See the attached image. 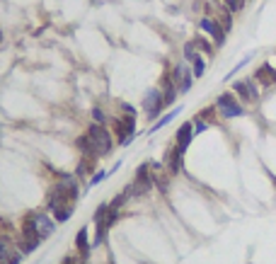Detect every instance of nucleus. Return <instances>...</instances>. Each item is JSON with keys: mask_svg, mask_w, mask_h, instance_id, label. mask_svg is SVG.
I'll use <instances>...</instances> for the list:
<instances>
[{"mask_svg": "<svg viewBox=\"0 0 276 264\" xmlns=\"http://www.w3.org/2000/svg\"><path fill=\"white\" fill-rule=\"evenodd\" d=\"M78 197H80V187H78V177L73 175H63L56 182L54 192L49 194L46 199V208L49 213L58 208V206H75L78 204Z\"/></svg>", "mask_w": 276, "mask_h": 264, "instance_id": "nucleus-1", "label": "nucleus"}, {"mask_svg": "<svg viewBox=\"0 0 276 264\" xmlns=\"http://www.w3.org/2000/svg\"><path fill=\"white\" fill-rule=\"evenodd\" d=\"M87 138H90V143L95 148V155L97 158H104V155H109L111 148H114V138H111V131L104 126V124H90L87 126Z\"/></svg>", "mask_w": 276, "mask_h": 264, "instance_id": "nucleus-2", "label": "nucleus"}, {"mask_svg": "<svg viewBox=\"0 0 276 264\" xmlns=\"http://www.w3.org/2000/svg\"><path fill=\"white\" fill-rule=\"evenodd\" d=\"M111 124H114V133H116L119 146H129L136 138V117L134 114H121V117L111 119Z\"/></svg>", "mask_w": 276, "mask_h": 264, "instance_id": "nucleus-3", "label": "nucleus"}, {"mask_svg": "<svg viewBox=\"0 0 276 264\" xmlns=\"http://www.w3.org/2000/svg\"><path fill=\"white\" fill-rule=\"evenodd\" d=\"M140 107H143V112H145V117L150 119H160L163 114V109H165V102H163V90L160 88H148L145 90V95H143V99H140Z\"/></svg>", "mask_w": 276, "mask_h": 264, "instance_id": "nucleus-4", "label": "nucleus"}, {"mask_svg": "<svg viewBox=\"0 0 276 264\" xmlns=\"http://www.w3.org/2000/svg\"><path fill=\"white\" fill-rule=\"evenodd\" d=\"M216 109L221 112L223 119H238L245 114V107L240 104V99L233 95V90L230 92H221L218 97H216Z\"/></svg>", "mask_w": 276, "mask_h": 264, "instance_id": "nucleus-5", "label": "nucleus"}, {"mask_svg": "<svg viewBox=\"0 0 276 264\" xmlns=\"http://www.w3.org/2000/svg\"><path fill=\"white\" fill-rule=\"evenodd\" d=\"M170 75H172L174 85H177V90H179V95H187V92L194 88V80H196V78H194L192 66H189L187 61H177V63L172 66Z\"/></svg>", "mask_w": 276, "mask_h": 264, "instance_id": "nucleus-6", "label": "nucleus"}, {"mask_svg": "<svg viewBox=\"0 0 276 264\" xmlns=\"http://www.w3.org/2000/svg\"><path fill=\"white\" fill-rule=\"evenodd\" d=\"M199 30H201V34H206L216 46H223L225 39H228V34H225V30L221 27V22H218L216 17H208V15H204V17L199 20Z\"/></svg>", "mask_w": 276, "mask_h": 264, "instance_id": "nucleus-7", "label": "nucleus"}, {"mask_svg": "<svg viewBox=\"0 0 276 264\" xmlns=\"http://www.w3.org/2000/svg\"><path fill=\"white\" fill-rule=\"evenodd\" d=\"M233 95L240 97L242 102H257L259 99V88L254 83V78H247V80H235L233 83Z\"/></svg>", "mask_w": 276, "mask_h": 264, "instance_id": "nucleus-8", "label": "nucleus"}, {"mask_svg": "<svg viewBox=\"0 0 276 264\" xmlns=\"http://www.w3.org/2000/svg\"><path fill=\"white\" fill-rule=\"evenodd\" d=\"M194 136H196V133H194V124L192 121H184V124L177 129V133H174V148L184 155V153H187V148L192 146Z\"/></svg>", "mask_w": 276, "mask_h": 264, "instance_id": "nucleus-9", "label": "nucleus"}, {"mask_svg": "<svg viewBox=\"0 0 276 264\" xmlns=\"http://www.w3.org/2000/svg\"><path fill=\"white\" fill-rule=\"evenodd\" d=\"M32 221H34V226H36V231L41 235V240H46V237H51V233L56 231V221L49 216V213H44V211H39V213H32Z\"/></svg>", "mask_w": 276, "mask_h": 264, "instance_id": "nucleus-10", "label": "nucleus"}, {"mask_svg": "<svg viewBox=\"0 0 276 264\" xmlns=\"http://www.w3.org/2000/svg\"><path fill=\"white\" fill-rule=\"evenodd\" d=\"M163 102H165V107H172L174 102H177V97H179V90L174 85V80H172V75L165 73V78H163Z\"/></svg>", "mask_w": 276, "mask_h": 264, "instance_id": "nucleus-11", "label": "nucleus"}, {"mask_svg": "<svg viewBox=\"0 0 276 264\" xmlns=\"http://www.w3.org/2000/svg\"><path fill=\"white\" fill-rule=\"evenodd\" d=\"M182 160H184V155L177 150V148H170L165 155V167H167V175H177L179 170H182Z\"/></svg>", "mask_w": 276, "mask_h": 264, "instance_id": "nucleus-12", "label": "nucleus"}, {"mask_svg": "<svg viewBox=\"0 0 276 264\" xmlns=\"http://www.w3.org/2000/svg\"><path fill=\"white\" fill-rule=\"evenodd\" d=\"M254 78H257L264 88H272V85H276V68H272L269 63H264V66H259V68H257Z\"/></svg>", "mask_w": 276, "mask_h": 264, "instance_id": "nucleus-13", "label": "nucleus"}, {"mask_svg": "<svg viewBox=\"0 0 276 264\" xmlns=\"http://www.w3.org/2000/svg\"><path fill=\"white\" fill-rule=\"evenodd\" d=\"M192 41H194V46H196V51H199V54L213 56V51H216V44H213V41H211L206 34H196Z\"/></svg>", "mask_w": 276, "mask_h": 264, "instance_id": "nucleus-14", "label": "nucleus"}, {"mask_svg": "<svg viewBox=\"0 0 276 264\" xmlns=\"http://www.w3.org/2000/svg\"><path fill=\"white\" fill-rule=\"evenodd\" d=\"M75 250H78V255L85 257V260L90 257V250L92 247H90V240H87V228H80L78 235H75Z\"/></svg>", "mask_w": 276, "mask_h": 264, "instance_id": "nucleus-15", "label": "nucleus"}, {"mask_svg": "<svg viewBox=\"0 0 276 264\" xmlns=\"http://www.w3.org/2000/svg\"><path fill=\"white\" fill-rule=\"evenodd\" d=\"M179 114H182V107H174L172 112H167V114H163V117L158 119V121H155V124L150 126V131H148V133H155V131H160L163 126H167V124H170L172 119H177Z\"/></svg>", "mask_w": 276, "mask_h": 264, "instance_id": "nucleus-16", "label": "nucleus"}, {"mask_svg": "<svg viewBox=\"0 0 276 264\" xmlns=\"http://www.w3.org/2000/svg\"><path fill=\"white\" fill-rule=\"evenodd\" d=\"M75 148L80 150V155H83V158H97V155H95V148H92L90 138H87V133H83V136H78V138H75Z\"/></svg>", "mask_w": 276, "mask_h": 264, "instance_id": "nucleus-17", "label": "nucleus"}, {"mask_svg": "<svg viewBox=\"0 0 276 264\" xmlns=\"http://www.w3.org/2000/svg\"><path fill=\"white\" fill-rule=\"evenodd\" d=\"M189 66H192V73H194V78H196V80L206 75V68H208V63H206V59H204L201 54H196V56L192 59V63H189Z\"/></svg>", "mask_w": 276, "mask_h": 264, "instance_id": "nucleus-18", "label": "nucleus"}, {"mask_svg": "<svg viewBox=\"0 0 276 264\" xmlns=\"http://www.w3.org/2000/svg\"><path fill=\"white\" fill-rule=\"evenodd\" d=\"M252 61H254V51H249L247 56H242V59L238 61V63H235V66H233V68H230V73H228V75H225V80H230V78H235V75H238V73H240V70H242V68H245V66H249V63H252Z\"/></svg>", "mask_w": 276, "mask_h": 264, "instance_id": "nucleus-19", "label": "nucleus"}, {"mask_svg": "<svg viewBox=\"0 0 276 264\" xmlns=\"http://www.w3.org/2000/svg\"><path fill=\"white\" fill-rule=\"evenodd\" d=\"M15 247H12V240L10 237H0V262H7L12 257Z\"/></svg>", "mask_w": 276, "mask_h": 264, "instance_id": "nucleus-20", "label": "nucleus"}, {"mask_svg": "<svg viewBox=\"0 0 276 264\" xmlns=\"http://www.w3.org/2000/svg\"><path fill=\"white\" fill-rule=\"evenodd\" d=\"M221 2H223V7H225L230 15H238V12L245 7V2H242V0H221Z\"/></svg>", "mask_w": 276, "mask_h": 264, "instance_id": "nucleus-21", "label": "nucleus"}, {"mask_svg": "<svg viewBox=\"0 0 276 264\" xmlns=\"http://www.w3.org/2000/svg\"><path fill=\"white\" fill-rule=\"evenodd\" d=\"M199 51H196V46H194V41H187L184 46H182V61H187V63H192V59L196 56Z\"/></svg>", "mask_w": 276, "mask_h": 264, "instance_id": "nucleus-22", "label": "nucleus"}, {"mask_svg": "<svg viewBox=\"0 0 276 264\" xmlns=\"http://www.w3.org/2000/svg\"><path fill=\"white\" fill-rule=\"evenodd\" d=\"M107 208H109V204H100V206H97V211H95V216H92L95 226H97V223H104V216H107Z\"/></svg>", "mask_w": 276, "mask_h": 264, "instance_id": "nucleus-23", "label": "nucleus"}, {"mask_svg": "<svg viewBox=\"0 0 276 264\" xmlns=\"http://www.w3.org/2000/svg\"><path fill=\"white\" fill-rule=\"evenodd\" d=\"M107 177H109V172H107V170H100V172H95V175L90 177V182H87V187H97V184H100L102 179H107Z\"/></svg>", "mask_w": 276, "mask_h": 264, "instance_id": "nucleus-24", "label": "nucleus"}, {"mask_svg": "<svg viewBox=\"0 0 276 264\" xmlns=\"http://www.w3.org/2000/svg\"><path fill=\"white\" fill-rule=\"evenodd\" d=\"M192 124H194V133H204V131L208 129V124H206V121H204L201 117H194Z\"/></svg>", "mask_w": 276, "mask_h": 264, "instance_id": "nucleus-25", "label": "nucleus"}, {"mask_svg": "<svg viewBox=\"0 0 276 264\" xmlns=\"http://www.w3.org/2000/svg\"><path fill=\"white\" fill-rule=\"evenodd\" d=\"M92 121L95 124H107V117H104V112L100 107H92Z\"/></svg>", "mask_w": 276, "mask_h": 264, "instance_id": "nucleus-26", "label": "nucleus"}, {"mask_svg": "<svg viewBox=\"0 0 276 264\" xmlns=\"http://www.w3.org/2000/svg\"><path fill=\"white\" fill-rule=\"evenodd\" d=\"M63 264H87V260H85V257H80V255H73V257L63 260Z\"/></svg>", "mask_w": 276, "mask_h": 264, "instance_id": "nucleus-27", "label": "nucleus"}, {"mask_svg": "<svg viewBox=\"0 0 276 264\" xmlns=\"http://www.w3.org/2000/svg\"><path fill=\"white\" fill-rule=\"evenodd\" d=\"M121 112H124V114H134V117H136V107H131L129 102H121Z\"/></svg>", "mask_w": 276, "mask_h": 264, "instance_id": "nucleus-28", "label": "nucleus"}, {"mask_svg": "<svg viewBox=\"0 0 276 264\" xmlns=\"http://www.w3.org/2000/svg\"><path fill=\"white\" fill-rule=\"evenodd\" d=\"M0 264H7V262H0Z\"/></svg>", "mask_w": 276, "mask_h": 264, "instance_id": "nucleus-29", "label": "nucleus"}]
</instances>
